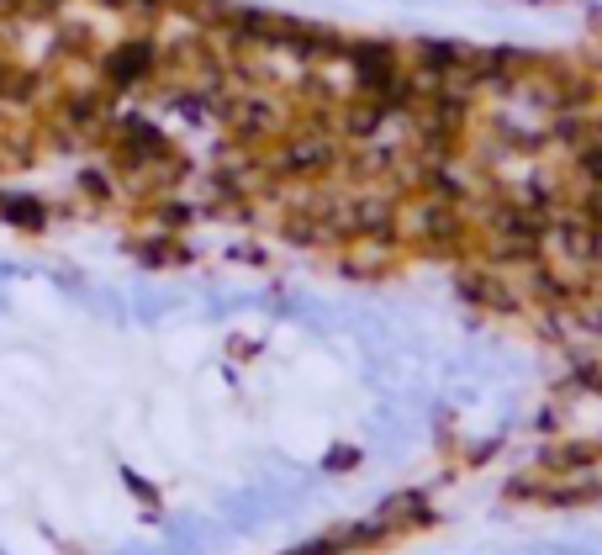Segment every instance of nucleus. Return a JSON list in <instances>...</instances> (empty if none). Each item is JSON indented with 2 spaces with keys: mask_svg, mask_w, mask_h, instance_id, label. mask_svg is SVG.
Returning <instances> with one entry per match:
<instances>
[{
  "mask_svg": "<svg viewBox=\"0 0 602 555\" xmlns=\"http://www.w3.org/2000/svg\"><path fill=\"white\" fill-rule=\"evenodd\" d=\"M159 64H164V59H159V48L148 43V37H127L122 48H111L106 59H101V74H106L111 90H133V85H143Z\"/></svg>",
  "mask_w": 602,
  "mask_h": 555,
  "instance_id": "1",
  "label": "nucleus"
},
{
  "mask_svg": "<svg viewBox=\"0 0 602 555\" xmlns=\"http://www.w3.org/2000/svg\"><path fill=\"white\" fill-rule=\"evenodd\" d=\"M37 90V69H22V64H0V96L6 101H27Z\"/></svg>",
  "mask_w": 602,
  "mask_h": 555,
  "instance_id": "2",
  "label": "nucleus"
},
{
  "mask_svg": "<svg viewBox=\"0 0 602 555\" xmlns=\"http://www.w3.org/2000/svg\"><path fill=\"white\" fill-rule=\"evenodd\" d=\"M0 217H6V222H16V228H43V207H37V201L0 196Z\"/></svg>",
  "mask_w": 602,
  "mask_h": 555,
  "instance_id": "3",
  "label": "nucleus"
}]
</instances>
